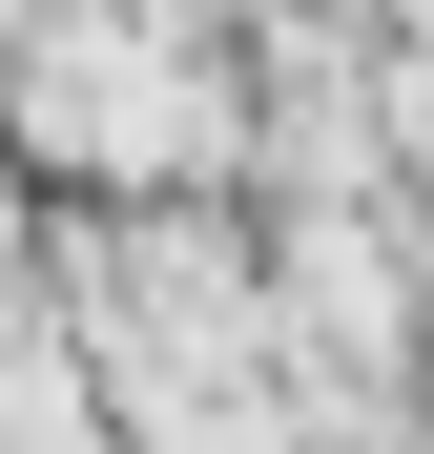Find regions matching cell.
Masks as SVG:
<instances>
[{
	"label": "cell",
	"mask_w": 434,
	"mask_h": 454,
	"mask_svg": "<svg viewBox=\"0 0 434 454\" xmlns=\"http://www.w3.org/2000/svg\"><path fill=\"white\" fill-rule=\"evenodd\" d=\"M0 124L42 145L62 186H145V166H207V145H228V83H207V62H166L145 21H83V0H62V21H21V62H0Z\"/></svg>",
	"instance_id": "cell-1"
}]
</instances>
